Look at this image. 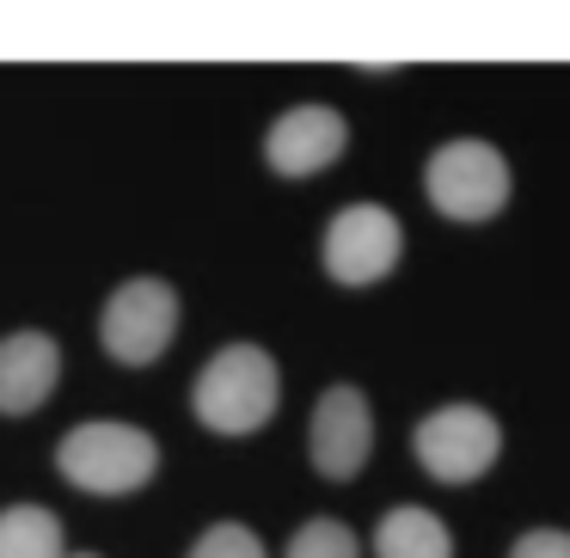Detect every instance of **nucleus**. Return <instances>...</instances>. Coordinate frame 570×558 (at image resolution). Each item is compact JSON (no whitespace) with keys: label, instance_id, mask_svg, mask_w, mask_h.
<instances>
[{"label":"nucleus","instance_id":"obj_9","mask_svg":"<svg viewBox=\"0 0 570 558\" xmlns=\"http://www.w3.org/2000/svg\"><path fill=\"white\" fill-rule=\"evenodd\" d=\"M62 381V344L50 332L0 337V418H31Z\"/></svg>","mask_w":570,"mask_h":558},{"label":"nucleus","instance_id":"obj_3","mask_svg":"<svg viewBox=\"0 0 570 558\" xmlns=\"http://www.w3.org/2000/svg\"><path fill=\"white\" fill-rule=\"evenodd\" d=\"M423 197L448 222H497L509 209V160L497 141L484 136H448L442 148L423 160Z\"/></svg>","mask_w":570,"mask_h":558},{"label":"nucleus","instance_id":"obj_4","mask_svg":"<svg viewBox=\"0 0 570 558\" xmlns=\"http://www.w3.org/2000/svg\"><path fill=\"white\" fill-rule=\"evenodd\" d=\"M411 454H417V467L435 484H472L503 454V423H497V411L472 405V399H454V405H435L430 418H417Z\"/></svg>","mask_w":570,"mask_h":558},{"label":"nucleus","instance_id":"obj_12","mask_svg":"<svg viewBox=\"0 0 570 558\" xmlns=\"http://www.w3.org/2000/svg\"><path fill=\"white\" fill-rule=\"evenodd\" d=\"M283 558H362V540H356V528H350V521L313 516V521H301V528L288 533Z\"/></svg>","mask_w":570,"mask_h":558},{"label":"nucleus","instance_id":"obj_11","mask_svg":"<svg viewBox=\"0 0 570 558\" xmlns=\"http://www.w3.org/2000/svg\"><path fill=\"white\" fill-rule=\"evenodd\" d=\"M0 558H62V521L38 503L0 509Z\"/></svg>","mask_w":570,"mask_h":558},{"label":"nucleus","instance_id":"obj_5","mask_svg":"<svg viewBox=\"0 0 570 558\" xmlns=\"http://www.w3.org/2000/svg\"><path fill=\"white\" fill-rule=\"evenodd\" d=\"M178 337V288L160 283V276H129V283L111 288L99 313V344L111 362L124 369H148L173 350Z\"/></svg>","mask_w":570,"mask_h":558},{"label":"nucleus","instance_id":"obj_7","mask_svg":"<svg viewBox=\"0 0 570 558\" xmlns=\"http://www.w3.org/2000/svg\"><path fill=\"white\" fill-rule=\"evenodd\" d=\"M374 454V411H368V393L350 381L325 386L313 399V418H307V460L320 479H356Z\"/></svg>","mask_w":570,"mask_h":558},{"label":"nucleus","instance_id":"obj_1","mask_svg":"<svg viewBox=\"0 0 570 558\" xmlns=\"http://www.w3.org/2000/svg\"><path fill=\"white\" fill-rule=\"evenodd\" d=\"M283 405V369L264 344H222L190 381V411L215 435H252Z\"/></svg>","mask_w":570,"mask_h":558},{"label":"nucleus","instance_id":"obj_8","mask_svg":"<svg viewBox=\"0 0 570 558\" xmlns=\"http://www.w3.org/2000/svg\"><path fill=\"white\" fill-rule=\"evenodd\" d=\"M350 148V124L337 105H288L271 129H264V166L283 178H313L337 166Z\"/></svg>","mask_w":570,"mask_h":558},{"label":"nucleus","instance_id":"obj_14","mask_svg":"<svg viewBox=\"0 0 570 558\" xmlns=\"http://www.w3.org/2000/svg\"><path fill=\"white\" fill-rule=\"evenodd\" d=\"M503 558H570V528H521Z\"/></svg>","mask_w":570,"mask_h":558},{"label":"nucleus","instance_id":"obj_15","mask_svg":"<svg viewBox=\"0 0 570 558\" xmlns=\"http://www.w3.org/2000/svg\"><path fill=\"white\" fill-rule=\"evenodd\" d=\"M62 558H92V552H62Z\"/></svg>","mask_w":570,"mask_h":558},{"label":"nucleus","instance_id":"obj_2","mask_svg":"<svg viewBox=\"0 0 570 558\" xmlns=\"http://www.w3.org/2000/svg\"><path fill=\"white\" fill-rule=\"evenodd\" d=\"M56 472L92 497H129L160 472V442L148 430H136V423L92 418V423H75L56 442Z\"/></svg>","mask_w":570,"mask_h":558},{"label":"nucleus","instance_id":"obj_13","mask_svg":"<svg viewBox=\"0 0 570 558\" xmlns=\"http://www.w3.org/2000/svg\"><path fill=\"white\" fill-rule=\"evenodd\" d=\"M190 558H271V552H264V540L246 528V521H215V528L197 533Z\"/></svg>","mask_w":570,"mask_h":558},{"label":"nucleus","instance_id":"obj_6","mask_svg":"<svg viewBox=\"0 0 570 558\" xmlns=\"http://www.w3.org/2000/svg\"><path fill=\"white\" fill-rule=\"evenodd\" d=\"M405 258V227L386 203H350L325 222V239H320V264L332 283L344 288H368L381 276L399 271Z\"/></svg>","mask_w":570,"mask_h":558},{"label":"nucleus","instance_id":"obj_10","mask_svg":"<svg viewBox=\"0 0 570 558\" xmlns=\"http://www.w3.org/2000/svg\"><path fill=\"white\" fill-rule=\"evenodd\" d=\"M374 558H454V533H448V521L435 509L399 503L374 528Z\"/></svg>","mask_w":570,"mask_h":558}]
</instances>
